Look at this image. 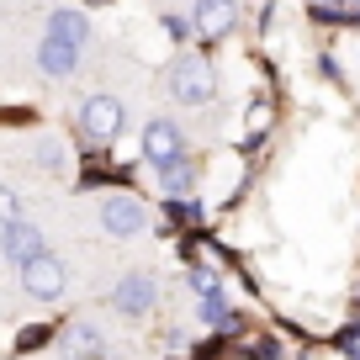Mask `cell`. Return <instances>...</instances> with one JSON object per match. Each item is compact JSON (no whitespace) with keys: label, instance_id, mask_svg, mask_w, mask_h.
Listing matches in <instances>:
<instances>
[{"label":"cell","instance_id":"obj_21","mask_svg":"<svg viewBox=\"0 0 360 360\" xmlns=\"http://www.w3.org/2000/svg\"><path fill=\"white\" fill-rule=\"evenodd\" d=\"M90 6H106V0H90Z\"/></svg>","mask_w":360,"mask_h":360},{"label":"cell","instance_id":"obj_16","mask_svg":"<svg viewBox=\"0 0 360 360\" xmlns=\"http://www.w3.org/2000/svg\"><path fill=\"white\" fill-rule=\"evenodd\" d=\"M169 217H175V223H202V207H196L191 196H169Z\"/></svg>","mask_w":360,"mask_h":360},{"label":"cell","instance_id":"obj_19","mask_svg":"<svg viewBox=\"0 0 360 360\" xmlns=\"http://www.w3.org/2000/svg\"><path fill=\"white\" fill-rule=\"evenodd\" d=\"M165 32H169V37H175V43H180V37L191 32V27H186V16H165Z\"/></svg>","mask_w":360,"mask_h":360},{"label":"cell","instance_id":"obj_11","mask_svg":"<svg viewBox=\"0 0 360 360\" xmlns=\"http://www.w3.org/2000/svg\"><path fill=\"white\" fill-rule=\"evenodd\" d=\"M48 37H64V43H85V37H90V22H85V16H79V11H53V16H48Z\"/></svg>","mask_w":360,"mask_h":360},{"label":"cell","instance_id":"obj_2","mask_svg":"<svg viewBox=\"0 0 360 360\" xmlns=\"http://www.w3.org/2000/svg\"><path fill=\"white\" fill-rule=\"evenodd\" d=\"M22 270V286H27V297H37V302H58L64 297V286H69V276H64V265H58L53 255H32L27 265H16Z\"/></svg>","mask_w":360,"mask_h":360},{"label":"cell","instance_id":"obj_22","mask_svg":"<svg viewBox=\"0 0 360 360\" xmlns=\"http://www.w3.org/2000/svg\"><path fill=\"white\" fill-rule=\"evenodd\" d=\"M355 16H360V0H355Z\"/></svg>","mask_w":360,"mask_h":360},{"label":"cell","instance_id":"obj_20","mask_svg":"<svg viewBox=\"0 0 360 360\" xmlns=\"http://www.w3.org/2000/svg\"><path fill=\"white\" fill-rule=\"evenodd\" d=\"M313 6H339V0H313Z\"/></svg>","mask_w":360,"mask_h":360},{"label":"cell","instance_id":"obj_4","mask_svg":"<svg viewBox=\"0 0 360 360\" xmlns=\"http://www.w3.org/2000/svg\"><path fill=\"white\" fill-rule=\"evenodd\" d=\"M138 154H143V165L165 169L169 159L186 154V138H180V127L169 122V117H154V122L143 127V138H138Z\"/></svg>","mask_w":360,"mask_h":360},{"label":"cell","instance_id":"obj_18","mask_svg":"<svg viewBox=\"0 0 360 360\" xmlns=\"http://www.w3.org/2000/svg\"><path fill=\"white\" fill-rule=\"evenodd\" d=\"M43 339H48V328H27V334L16 339V349H37V345H43Z\"/></svg>","mask_w":360,"mask_h":360},{"label":"cell","instance_id":"obj_15","mask_svg":"<svg viewBox=\"0 0 360 360\" xmlns=\"http://www.w3.org/2000/svg\"><path fill=\"white\" fill-rule=\"evenodd\" d=\"M244 355L249 360H281V345H276L270 334H259V339H249V345H244Z\"/></svg>","mask_w":360,"mask_h":360},{"label":"cell","instance_id":"obj_5","mask_svg":"<svg viewBox=\"0 0 360 360\" xmlns=\"http://www.w3.org/2000/svg\"><path fill=\"white\" fill-rule=\"evenodd\" d=\"M143 223H148V217H143V202H138V196L112 191L101 202V228L112 238H138V233H143Z\"/></svg>","mask_w":360,"mask_h":360},{"label":"cell","instance_id":"obj_6","mask_svg":"<svg viewBox=\"0 0 360 360\" xmlns=\"http://www.w3.org/2000/svg\"><path fill=\"white\" fill-rule=\"evenodd\" d=\"M112 302H117V313H127V318H143L148 307H154V276H143V270H127L122 281H117Z\"/></svg>","mask_w":360,"mask_h":360},{"label":"cell","instance_id":"obj_3","mask_svg":"<svg viewBox=\"0 0 360 360\" xmlns=\"http://www.w3.org/2000/svg\"><path fill=\"white\" fill-rule=\"evenodd\" d=\"M122 101L117 96H90L85 106H79V133L90 138V143H112L117 133H122Z\"/></svg>","mask_w":360,"mask_h":360},{"label":"cell","instance_id":"obj_14","mask_svg":"<svg viewBox=\"0 0 360 360\" xmlns=\"http://www.w3.org/2000/svg\"><path fill=\"white\" fill-rule=\"evenodd\" d=\"M11 223H22V196H16L11 186H0V233H6Z\"/></svg>","mask_w":360,"mask_h":360},{"label":"cell","instance_id":"obj_10","mask_svg":"<svg viewBox=\"0 0 360 360\" xmlns=\"http://www.w3.org/2000/svg\"><path fill=\"white\" fill-rule=\"evenodd\" d=\"M191 180H196V169H191V159H186V154L169 159V165L159 169V186H165V196H191Z\"/></svg>","mask_w":360,"mask_h":360},{"label":"cell","instance_id":"obj_9","mask_svg":"<svg viewBox=\"0 0 360 360\" xmlns=\"http://www.w3.org/2000/svg\"><path fill=\"white\" fill-rule=\"evenodd\" d=\"M37 69L53 75V79L75 75V69H79V48L64 43V37H43V43H37Z\"/></svg>","mask_w":360,"mask_h":360},{"label":"cell","instance_id":"obj_13","mask_svg":"<svg viewBox=\"0 0 360 360\" xmlns=\"http://www.w3.org/2000/svg\"><path fill=\"white\" fill-rule=\"evenodd\" d=\"M64 165H69V148L58 143V138H43V143H37V169H43V175H58Z\"/></svg>","mask_w":360,"mask_h":360},{"label":"cell","instance_id":"obj_8","mask_svg":"<svg viewBox=\"0 0 360 360\" xmlns=\"http://www.w3.org/2000/svg\"><path fill=\"white\" fill-rule=\"evenodd\" d=\"M0 249H6V259L27 265L32 255H43V249H48V238H43V228H37V223H27V217H22V223H11L6 233H0Z\"/></svg>","mask_w":360,"mask_h":360},{"label":"cell","instance_id":"obj_1","mask_svg":"<svg viewBox=\"0 0 360 360\" xmlns=\"http://www.w3.org/2000/svg\"><path fill=\"white\" fill-rule=\"evenodd\" d=\"M169 96H175V101H186V106L212 101V96H217V75H212V64H207L202 53H180L175 64H169Z\"/></svg>","mask_w":360,"mask_h":360},{"label":"cell","instance_id":"obj_17","mask_svg":"<svg viewBox=\"0 0 360 360\" xmlns=\"http://www.w3.org/2000/svg\"><path fill=\"white\" fill-rule=\"evenodd\" d=\"M191 292L196 297H217V276L212 270H191Z\"/></svg>","mask_w":360,"mask_h":360},{"label":"cell","instance_id":"obj_7","mask_svg":"<svg viewBox=\"0 0 360 360\" xmlns=\"http://www.w3.org/2000/svg\"><path fill=\"white\" fill-rule=\"evenodd\" d=\"M191 27H196L202 37H228V32L238 27V0H196Z\"/></svg>","mask_w":360,"mask_h":360},{"label":"cell","instance_id":"obj_12","mask_svg":"<svg viewBox=\"0 0 360 360\" xmlns=\"http://www.w3.org/2000/svg\"><path fill=\"white\" fill-rule=\"evenodd\" d=\"M64 349L75 360H101V334H96V328H85V323H75L64 334Z\"/></svg>","mask_w":360,"mask_h":360}]
</instances>
